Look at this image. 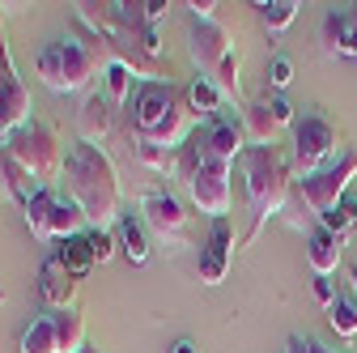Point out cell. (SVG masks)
<instances>
[{
    "label": "cell",
    "mask_w": 357,
    "mask_h": 353,
    "mask_svg": "<svg viewBox=\"0 0 357 353\" xmlns=\"http://www.w3.org/2000/svg\"><path fill=\"white\" fill-rule=\"evenodd\" d=\"M60 192L85 213L89 230H111L123 217V196H119V174L115 162L102 145H85L77 141L64 153V170H60Z\"/></svg>",
    "instance_id": "obj_1"
},
{
    "label": "cell",
    "mask_w": 357,
    "mask_h": 353,
    "mask_svg": "<svg viewBox=\"0 0 357 353\" xmlns=\"http://www.w3.org/2000/svg\"><path fill=\"white\" fill-rule=\"evenodd\" d=\"M111 60H115V52H111L107 38H98V34H85V38L64 34V38L47 43V47L38 52L34 68H38V77H43L47 90H56V94H85L89 85H94V77L107 73Z\"/></svg>",
    "instance_id": "obj_2"
},
{
    "label": "cell",
    "mask_w": 357,
    "mask_h": 353,
    "mask_svg": "<svg viewBox=\"0 0 357 353\" xmlns=\"http://www.w3.org/2000/svg\"><path fill=\"white\" fill-rule=\"evenodd\" d=\"M238 166H243V179H247V204H251L247 243H255L259 230L268 226V217H281V209L294 192V174H289V162L273 145H247Z\"/></svg>",
    "instance_id": "obj_3"
},
{
    "label": "cell",
    "mask_w": 357,
    "mask_h": 353,
    "mask_svg": "<svg viewBox=\"0 0 357 353\" xmlns=\"http://www.w3.org/2000/svg\"><path fill=\"white\" fill-rule=\"evenodd\" d=\"M5 153H13L30 174L38 188H56L60 170H64V158H60V137L56 128H47L43 119H30L26 128H17L13 137L5 141Z\"/></svg>",
    "instance_id": "obj_4"
},
{
    "label": "cell",
    "mask_w": 357,
    "mask_h": 353,
    "mask_svg": "<svg viewBox=\"0 0 357 353\" xmlns=\"http://www.w3.org/2000/svg\"><path fill=\"white\" fill-rule=\"evenodd\" d=\"M22 217L38 243H52V239H77L85 230V213L60 192V188H38L34 200L22 204Z\"/></svg>",
    "instance_id": "obj_5"
},
{
    "label": "cell",
    "mask_w": 357,
    "mask_h": 353,
    "mask_svg": "<svg viewBox=\"0 0 357 353\" xmlns=\"http://www.w3.org/2000/svg\"><path fill=\"white\" fill-rule=\"evenodd\" d=\"M353 179H357V149H340V158H332L324 170L298 179L294 192L306 200V209L315 213V217H324V213H332V209L344 200V192H349Z\"/></svg>",
    "instance_id": "obj_6"
},
{
    "label": "cell",
    "mask_w": 357,
    "mask_h": 353,
    "mask_svg": "<svg viewBox=\"0 0 357 353\" xmlns=\"http://www.w3.org/2000/svg\"><path fill=\"white\" fill-rule=\"evenodd\" d=\"M332 153H336V128H332V119H324L315 111L298 115L294 119V170L306 179V174L324 170L332 162Z\"/></svg>",
    "instance_id": "obj_7"
},
{
    "label": "cell",
    "mask_w": 357,
    "mask_h": 353,
    "mask_svg": "<svg viewBox=\"0 0 357 353\" xmlns=\"http://www.w3.org/2000/svg\"><path fill=\"white\" fill-rule=\"evenodd\" d=\"M178 103H188V90H178L170 81H137V90H132V137H145L153 132Z\"/></svg>",
    "instance_id": "obj_8"
},
{
    "label": "cell",
    "mask_w": 357,
    "mask_h": 353,
    "mask_svg": "<svg viewBox=\"0 0 357 353\" xmlns=\"http://www.w3.org/2000/svg\"><path fill=\"white\" fill-rule=\"evenodd\" d=\"M141 222L153 239H162L166 247H188V213L170 192H145L141 196Z\"/></svg>",
    "instance_id": "obj_9"
},
{
    "label": "cell",
    "mask_w": 357,
    "mask_h": 353,
    "mask_svg": "<svg viewBox=\"0 0 357 353\" xmlns=\"http://www.w3.org/2000/svg\"><path fill=\"white\" fill-rule=\"evenodd\" d=\"M188 52H192V64H196V77L213 81L221 60L230 56V34L217 17H192V30H188Z\"/></svg>",
    "instance_id": "obj_10"
},
{
    "label": "cell",
    "mask_w": 357,
    "mask_h": 353,
    "mask_svg": "<svg viewBox=\"0 0 357 353\" xmlns=\"http://www.w3.org/2000/svg\"><path fill=\"white\" fill-rule=\"evenodd\" d=\"M188 141L196 145L200 162H226V166H234V158H243V149H247V132H243V123L217 115L204 128H196Z\"/></svg>",
    "instance_id": "obj_11"
},
{
    "label": "cell",
    "mask_w": 357,
    "mask_h": 353,
    "mask_svg": "<svg viewBox=\"0 0 357 353\" xmlns=\"http://www.w3.org/2000/svg\"><path fill=\"white\" fill-rule=\"evenodd\" d=\"M188 192H192L196 209L208 213L213 222H217V217H226L230 200H234V192H230V166L226 162H200V170L188 179Z\"/></svg>",
    "instance_id": "obj_12"
},
{
    "label": "cell",
    "mask_w": 357,
    "mask_h": 353,
    "mask_svg": "<svg viewBox=\"0 0 357 353\" xmlns=\"http://www.w3.org/2000/svg\"><path fill=\"white\" fill-rule=\"evenodd\" d=\"M230 255H234V222L230 217H217L208 226L204 251H200V281L204 285H221L230 273Z\"/></svg>",
    "instance_id": "obj_13"
},
{
    "label": "cell",
    "mask_w": 357,
    "mask_h": 353,
    "mask_svg": "<svg viewBox=\"0 0 357 353\" xmlns=\"http://www.w3.org/2000/svg\"><path fill=\"white\" fill-rule=\"evenodd\" d=\"M319 38H324V56H349V60H357V5L328 9L324 26H319Z\"/></svg>",
    "instance_id": "obj_14"
},
{
    "label": "cell",
    "mask_w": 357,
    "mask_h": 353,
    "mask_svg": "<svg viewBox=\"0 0 357 353\" xmlns=\"http://www.w3.org/2000/svg\"><path fill=\"white\" fill-rule=\"evenodd\" d=\"M77 132L85 145H102L107 137H115V107L107 94H85V103L77 111Z\"/></svg>",
    "instance_id": "obj_15"
},
{
    "label": "cell",
    "mask_w": 357,
    "mask_h": 353,
    "mask_svg": "<svg viewBox=\"0 0 357 353\" xmlns=\"http://www.w3.org/2000/svg\"><path fill=\"white\" fill-rule=\"evenodd\" d=\"M340 260H344V243L332 230L315 226V230L306 234V264H310V273H315V277H332L340 269Z\"/></svg>",
    "instance_id": "obj_16"
},
{
    "label": "cell",
    "mask_w": 357,
    "mask_h": 353,
    "mask_svg": "<svg viewBox=\"0 0 357 353\" xmlns=\"http://www.w3.org/2000/svg\"><path fill=\"white\" fill-rule=\"evenodd\" d=\"M38 294H43V302H52L56 311H68L73 298H77V277L64 269L56 255L38 269Z\"/></svg>",
    "instance_id": "obj_17"
},
{
    "label": "cell",
    "mask_w": 357,
    "mask_h": 353,
    "mask_svg": "<svg viewBox=\"0 0 357 353\" xmlns=\"http://www.w3.org/2000/svg\"><path fill=\"white\" fill-rule=\"evenodd\" d=\"M243 132H247V141L251 145H273L277 141V132H281V119L273 115V98H259L251 107H243Z\"/></svg>",
    "instance_id": "obj_18"
},
{
    "label": "cell",
    "mask_w": 357,
    "mask_h": 353,
    "mask_svg": "<svg viewBox=\"0 0 357 353\" xmlns=\"http://www.w3.org/2000/svg\"><path fill=\"white\" fill-rule=\"evenodd\" d=\"M30 123V90L17 81V85H5L0 90V137H13L17 128H26Z\"/></svg>",
    "instance_id": "obj_19"
},
{
    "label": "cell",
    "mask_w": 357,
    "mask_h": 353,
    "mask_svg": "<svg viewBox=\"0 0 357 353\" xmlns=\"http://www.w3.org/2000/svg\"><path fill=\"white\" fill-rule=\"evenodd\" d=\"M115 239H119V251L128 255V264H145L149 260V230L137 213H123L119 226H115Z\"/></svg>",
    "instance_id": "obj_20"
},
{
    "label": "cell",
    "mask_w": 357,
    "mask_h": 353,
    "mask_svg": "<svg viewBox=\"0 0 357 353\" xmlns=\"http://www.w3.org/2000/svg\"><path fill=\"white\" fill-rule=\"evenodd\" d=\"M0 188H5L17 204H26V200H34V192H38V183H34V174L13 158V153H5L0 149Z\"/></svg>",
    "instance_id": "obj_21"
},
{
    "label": "cell",
    "mask_w": 357,
    "mask_h": 353,
    "mask_svg": "<svg viewBox=\"0 0 357 353\" xmlns=\"http://www.w3.org/2000/svg\"><path fill=\"white\" fill-rule=\"evenodd\" d=\"M128 149L137 158V166H145L153 174H166V179H178V149H158V145L137 141V137H128Z\"/></svg>",
    "instance_id": "obj_22"
},
{
    "label": "cell",
    "mask_w": 357,
    "mask_h": 353,
    "mask_svg": "<svg viewBox=\"0 0 357 353\" xmlns=\"http://www.w3.org/2000/svg\"><path fill=\"white\" fill-rule=\"evenodd\" d=\"M52 324H56V349L60 353H81L85 349V320L73 311H52Z\"/></svg>",
    "instance_id": "obj_23"
},
{
    "label": "cell",
    "mask_w": 357,
    "mask_h": 353,
    "mask_svg": "<svg viewBox=\"0 0 357 353\" xmlns=\"http://www.w3.org/2000/svg\"><path fill=\"white\" fill-rule=\"evenodd\" d=\"M132 77H137V73H132L123 60H111V64H107V73H102V94L111 98V107H115V111L132 103V90H137V85H132Z\"/></svg>",
    "instance_id": "obj_24"
},
{
    "label": "cell",
    "mask_w": 357,
    "mask_h": 353,
    "mask_svg": "<svg viewBox=\"0 0 357 353\" xmlns=\"http://www.w3.org/2000/svg\"><path fill=\"white\" fill-rule=\"evenodd\" d=\"M17 353H60V349H56V324H52V315H38V320L17 336Z\"/></svg>",
    "instance_id": "obj_25"
},
{
    "label": "cell",
    "mask_w": 357,
    "mask_h": 353,
    "mask_svg": "<svg viewBox=\"0 0 357 353\" xmlns=\"http://www.w3.org/2000/svg\"><path fill=\"white\" fill-rule=\"evenodd\" d=\"M188 103H192V111L196 115H204V119H217L221 115V90L213 81H204V77H192V85H188Z\"/></svg>",
    "instance_id": "obj_26"
},
{
    "label": "cell",
    "mask_w": 357,
    "mask_h": 353,
    "mask_svg": "<svg viewBox=\"0 0 357 353\" xmlns=\"http://www.w3.org/2000/svg\"><path fill=\"white\" fill-rule=\"evenodd\" d=\"M56 260L64 264V269H68L73 277H85L89 269H94V255H89V243H85V234H77V239H64V247L56 251Z\"/></svg>",
    "instance_id": "obj_27"
},
{
    "label": "cell",
    "mask_w": 357,
    "mask_h": 353,
    "mask_svg": "<svg viewBox=\"0 0 357 353\" xmlns=\"http://www.w3.org/2000/svg\"><path fill=\"white\" fill-rule=\"evenodd\" d=\"M319 226H324V230H332L340 243H349V234L357 230V200H349V196H344L332 213H324V217H319Z\"/></svg>",
    "instance_id": "obj_28"
},
{
    "label": "cell",
    "mask_w": 357,
    "mask_h": 353,
    "mask_svg": "<svg viewBox=\"0 0 357 353\" xmlns=\"http://www.w3.org/2000/svg\"><path fill=\"white\" fill-rule=\"evenodd\" d=\"M255 9H259V17H264V30H268V34H281V30L298 17V9H302V5H298V0H273V5H255Z\"/></svg>",
    "instance_id": "obj_29"
},
{
    "label": "cell",
    "mask_w": 357,
    "mask_h": 353,
    "mask_svg": "<svg viewBox=\"0 0 357 353\" xmlns=\"http://www.w3.org/2000/svg\"><path fill=\"white\" fill-rule=\"evenodd\" d=\"M213 85L221 90V98H226V103H238V98H243V81H238V56H234V52H230L226 60H221V68H217Z\"/></svg>",
    "instance_id": "obj_30"
},
{
    "label": "cell",
    "mask_w": 357,
    "mask_h": 353,
    "mask_svg": "<svg viewBox=\"0 0 357 353\" xmlns=\"http://www.w3.org/2000/svg\"><path fill=\"white\" fill-rule=\"evenodd\" d=\"M281 222H285L289 230H306V234H310V230L319 226V217L306 209V200H302L298 192H289V200H285V209H281Z\"/></svg>",
    "instance_id": "obj_31"
},
{
    "label": "cell",
    "mask_w": 357,
    "mask_h": 353,
    "mask_svg": "<svg viewBox=\"0 0 357 353\" xmlns=\"http://www.w3.org/2000/svg\"><path fill=\"white\" fill-rule=\"evenodd\" d=\"M328 324H332V332H336V336L353 340V336H357V302L336 298V302L328 306Z\"/></svg>",
    "instance_id": "obj_32"
},
{
    "label": "cell",
    "mask_w": 357,
    "mask_h": 353,
    "mask_svg": "<svg viewBox=\"0 0 357 353\" xmlns=\"http://www.w3.org/2000/svg\"><path fill=\"white\" fill-rule=\"evenodd\" d=\"M85 243H89V255H94V264H107L119 247L115 230H85Z\"/></svg>",
    "instance_id": "obj_33"
},
{
    "label": "cell",
    "mask_w": 357,
    "mask_h": 353,
    "mask_svg": "<svg viewBox=\"0 0 357 353\" xmlns=\"http://www.w3.org/2000/svg\"><path fill=\"white\" fill-rule=\"evenodd\" d=\"M268 85H273L277 94L294 85V60L289 56H273V60H268Z\"/></svg>",
    "instance_id": "obj_34"
},
{
    "label": "cell",
    "mask_w": 357,
    "mask_h": 353,
    "mask_svg": "<svg viewBox=\"0 0 357 353\" xmlns=\"http://www.w3.org/2000/svg\"><path fill=\"white\" fill-rule=\"evenodd\" d=\"M285 353H336V349H324L319 340H310V336H289Z\"/></svg>",
    "instance_id": "obj_35"
},
{
    "label": "cell",
    "mask_w": 357,
    "mask_h": 353,
    "mask_svg": "<svg viewBox=\"0 0 357 353\" xmlns=\"http://www.w3.org/2000/svg\"><path fill=\"white\" fill-rule=\"evenodd\" d=\"M166 13H170L166 0H149V5H141V22H145V26H158Z\"/></svg>",
    "instance_id": "obj_36"
},
{
    "label": "cell",
    "mask_w": 357,
    "mask_h": 353,
    "mask_svg": "<svg viewBox=\"0 0 357 353\" xmlns=\"http://www.w3.org/2000/svg\"><path fill=\"white\" fill-rule=\"evenodd\" d=\"M310 290H315V298L324 302V311L336 302V290H332V281H328V277H315V285H310Z\"/></svg>",
    "instance_id": "obj_37"
},
{
    "label": "cell",
    "mask_w": 357,
    "mask_h": 353,
    "mask_svg": "<svg viewBox=\"0 0 357 353\" xmlns=\"http://www.w3.org/2000/svg\"><path fill=\"white\" fill-rule=\"evenodd\" d=\"M273 115H277V119H281V128H294V119H298V115H294V107H289V103H285V98H281V94H277V98H273Z\"/></svg>",
    "instance_id": "obj_38"
},
{
    "label": "cell",
    "mask_w": 357,
    "mask_h": 353,
    "mask_svg": "<svg viewBox=\"0 0 357 353\" xmlns=\"http://www.w3.org/2000/svg\"><path fill=\"white\" fill-rule=\"evenodd\" d=\"M170 353H200V345H196L192 336H178V340L170 345Z\"/></svg>",
    "instance_id": "obj_39"
},
{
    "label": "cell",
    "mask_w": 357,
    "mask_h": 353,
    "mask_svg": "<svg viewBox=\"0 0 357 353\" xmlns=\"http://www.w3.org/2000/svg\"><path fill=\"white\" fill-rule=\"evenodd\" d=\"M349 285H353V298H357V264H349Z\"/></svg>",
    "instance_id": "obj_40"
},
{
    "label": "cell",
    "mask_w": 357,
    "mask_h": 353,
    "mask_svg": "<svg viewBox=\"0 0 357 353\" xmlns=\"http://www.w3.org/2000/svg\"><path fill=\"white\" fill-rule=\"evenodd\" d=\"M81 353H102V349H94V345H85V349H81Z\"/></svg>",
    "instance_id": "obj_41"
},
{
    "label": "cell",
    "mask_w": 357,
    "mask_h": 353,
    "mask_svg": "<svg viewBox=\"0 0 357 353\" xmlns=\"http://www.w3.org/2000/svg\"><path fill=\"white\" fill-rule=\"evenodd\" d=\"M0 149H5V137H0Z\"/></svg>",
    "instance_id": "obj_42"
},
{
    "label": "cell",
    "mask_w": 357,
    "mask_h": 353,
    "mask_svg": "<svg viewBox=\"0 0 357 353\" xmlns=\"http://www.w3.org/2000/svg\"><path fill=\"white\" fill-rule=\"evenodd\" d=\"M0 302H5V290H0Z\"/></svg>",
    "instance_id": "obj_43"
}]
</instances>
